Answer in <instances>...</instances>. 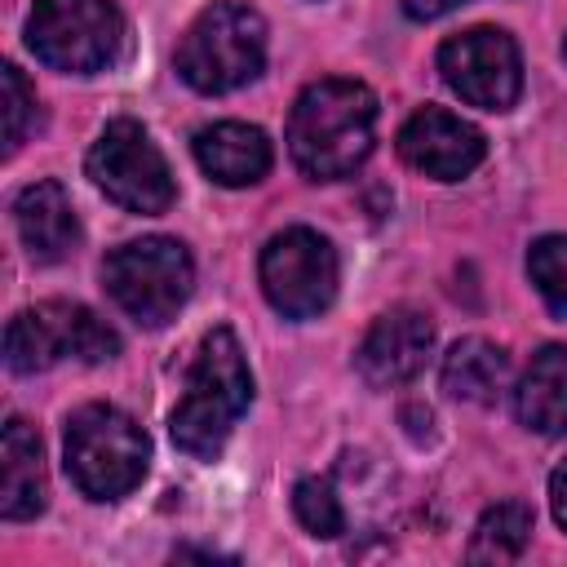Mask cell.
<instances>
[{
	"instance_id": "obj_1",
	"label": "cell",
	"mask_w": 567,
	"mask_h": 567,
	"mask_svg": "<svg viewBox=\"0 0 567 567\" xmlns=\"http://www.w3.org/2000/svg\"><path fill=\"white\" fill-rule=\"evenodd\" d=\"M377 142V93L363 80H315L288 111V155L310 182L350 177Z\"/></svg>"
},
{
	"instance_id": "obj_2",
	"label": "cell",
	"mask_w": 567,
	"mask_h": 567,
	"mask_svg": "<svg viewBox=\"0 0 567 567\" xmlns=\"http://www.w3.org/2000/svg\"><path fill=\"white\" fill-rule=\"evenodd\" d=\"M248 403H252V372H248V359L235 332L230 328L204 332L190 359V372H186V390L168 416L173 443L186 456L213 461L226 447L235 421L248 412Z\"/></svg>"
},
{
	"instance_id": "obj_3",
	"label": "cell",
	"mask_w": 567,
	"mask_h": 567,
	"mask_svg": "<svg viewBox=\"0 0 567 567\" xmlns=\"http://www.w3.org/2000/svg\"><path fill=\"white\" fill-rule=\"evenodd\" d=\"M62 456L71 483L89 501H120L142 483L151 461V439L115 403H84L66 416Z\"/></svg>"
},
{
	"instance_id": "obj_4",
	"label": "cell",
	"mask_w": 567,
	"mask_h": 567,
	"mask_svg": "<svg viewBox=\"0 0 567 567\" xmlns=\"http://www.w3.org/2000/svg\"><path fill=\"white\" fill-rule=\"evenodd\" d=\"M177 75L195 93H230L261 75L266 66V22L257 9L235 0H213L182 35Z\"/></svg>"
},
{
	"instance_id": "obj_5",
	"label": "cell",
	"mask_w": 567,
	"mask_h": 567,
	"mask_svg": "<svg viewBox=\"0 0 567 567\" xmlns=\"http://www.w3.org/2000/svg\"><path fill=\"white\" fill-rule=\"evenodd\" d=\"M102 284L128 319H137L142 328H164L195 288V261L186 244L168 235H146L120 244L102 261Z\"/></svg>"
},
{
	"instance_id": "obj_6",
	"label": "cell",
	"mask_w": 567,
	"mask_h": 567,
	"mask_svg": "<svg viewBox=\"0 0 567 567\" xmlns=\"http://www.w3.org/2000/svg\"><path fill=\"white\" fill-rule=\"evenodd\" d=\"M124 13L111 0H35L27 49L66 75H97L124 53Z\"/></svg>"
},
{
	"instance_id": "obj_7",
	"label": "cell",
	"mask_w": 567,
	"mask_h": 567,
	"mask_svg": "<svg viewBox=\"0 0 567 567\" xmlns=\"http://www.w3.org/2000/svg\"><path fill=\"white\" fill-rule=\"evenodd\" d=\"M115 354H120L115 328L80 301H40V306L13 315L4 328V363L18 377L44 372L62 359L102 363Z\"/></svg>"
},
{
	"instance_id": "obj_8",
	"label": "cell",
	"mask_w": 567,
	"mask_h": 567,
	"mask_svg": "<svg viewBox=\"0 0 567 567\" xmlns=\"http://www.w3.org/2000/svg\"><path fill=\"white\" fill-rule=\"evenodd\" d=\"M93 186L120 204L124 213H142V217H155V213H168L177 186H173V168L164 159V151L151 142V133L137 124V120H111L89 159H84Z\"/></svg>"
},
{
	"instance_id": "obj_9",
	"label": "cell",
	"mask_w": 567,
	"mask_h": 567,
	"mask_svg": "<svg viewBox=\"0 0 567 567\" xmlns=\"http://www.w3.org/2000/svg\"><path fill=\"white\" fill-rule=\"evenodd\" d=\"M257 275H261L266 301L284 319H315L332 306L341 266H337V248L319 230L288 226L261 248Z\"/></svg>"
},
{
	"instance_id": "obj_10",
	"label": "cell",
	"mask_w": 567,
	"mask_h": 567,
	"mask_svg": "<svg viewBox=\"0 0 567 567\" xmlns=\"http://www.w3.org/2000/svg\"><path fill=\"white\" fill-rule=\"evenodd\" d=\"M443 84L478 106V111H509L523 93V53L509 31L501 27H470L439 49Z\"/></svg>"
},
{
	"instance_id": "obj_11",
	"label": "cell",
	"mask_w": 567,
	"mask_h": 567,
	"mask_svg": "<svg viewBox=\"0 0 567 567\" xmlns=\"http://www.w3.org/2000/svg\"><path fill=\"white\" fill-rule=\"evenodd\" d=\"M399 155L408 168H416L434 182H461L483 164L487 137L470 120H461L443 106H421L399 128Z\"/></svg>"
},
{
	"instance_id": "obj_12",
	"label": "cell",
	"mask_w": 567,
	"mask_h": 567,
	"mask_svg": "<svg viewBox=\"0 0 567 567\" xmlns=\"http://www.w3.org/2000/svg\"><path fill=\"white\" fill-rule=\"evenodd\" d=\"M434 350V323L412 306H390L372 319L354 350V368L372 390H394L412 381Z\"/></svg>"
},
{
	"instance_id": "obj_13",
	"label": "cell",
	"mask_w": 567,
	"mask_h": 567,
	"mask_svg": "<svg viewBox=\"0 0 567 567\" xmlns=\"http://www.w3.org/2000/svg\"><path fill=\"white\" fill-rule=\"evenodd\" d=\"M13 226L22 235V248L31 252V261H62L75 244H80V217L71 208V195L62 190V182L44 177L18 190L13 199Z\"/></svg>"
},
{
	"instance_id": "obj_14",
	"label": "cell",
	"mask_w": 567,
	"mask_h": 567,
	"mask_svg": "<svg viewBox=\"0 0 567 567\" xmlns=\"http://www.w3.org/2000/svg\"><path fill=\"white\" fill-rule=\"evenodd\" d=\"M190 146H195V164L217 186H252L275 164L270 137L257 124H239V120H221V124L199 128Z\"/></svg>"
},
{
	"instance_id": "obj_15",
	"label": "cell",
	"mask_w": 567,
	"mask_h": 567,
	"mask_svg": "<svg viewBox=\"0 0 567 567\" xmlns=\"http://www.w3.org/2000/svg\"><path fill=\"white\" fill-rule=\"evenodd\" d=\"M44 501H49V483H44L40 434L22 416H9L0 434V514L9 523H22L35 518Z\"/></svg>"
},
{
	"instance_id": "obj_16",
	"label": "cell",
	"mask_w": 567,
	"mask_h": 567,
	"mask_svg": "<svg viewBox=\"0 0 567 567\" xmlns=\"http://www.w3.org/2000/svg\"><path fill=\"white\" fill-rule=\"evenodd\" d=\"M514 412L532 434H567V346H540L514 390Z\"/></svg>"
},
{
	"instance_id": "obj_17",
	"label": "cell",
	"mask_w": 567,
	"mask_h": 567,
	"mask_svg": "<svg viewBox=\"0 0 567 567\" xmlns=\"http://www.w3.org/2000/svg\"><path fill=\"white\" fill-rule=\"evenodd\" d=\"M509 377V359L496 341L487 337H461L447 354H443V390L452 399L465 403H496V394L505 390Z\"/></svg>"
},
{
	"instance_id": "obj_18",
	"label": "cell",
	"mask_w": 567,
	"mask_h": 567,
	"mask_svg": "<svg viewBox=\"0 0 567 567\" xmlns=\"http://www.w3.org/2000/svg\"><path fill=\"white\" fill-rule=\"evenodd\" d=\"M532 540V505L523 501H496L483 509L474 536H470V563H509L527 549Z\"/></svg>"
},
{
	"instance_id": "obj_19",
	"label": "cell",
	"mask_w": 567,
	"mask_h": 567,
	"mask_svg": "<svg viewBox=\"0 0 567 567\" xmlns=\"http://www.w3.org/2000/svg\"><path fill=\"white\" fill-rule=\"evenodd\" d=\"M292 514L319 540H332V536L346 532V509H341V501H337L328 478H301L292 487Z\"/></svg>"
},
{
	"instance_id": "obj_20",
	"label": "cell",
	"mask_w": 567,
	"mask_h": 567,
	"mask_svg": "<svg viewBox=\"0 0 567 567\" xmlns=\"http://www.w3.org/2000/svg\"><path fill=\"white\" fill-rule=\"evenodd\" d=\"M527 275L554 310H567V235H540L527 248Z\"/></svg>"
},
{
	"instance_id": "obj_21",
	"label": "cell",
	"mask_w": 567,
	"mask_h": 567,
	"mask_svg": "<svg viewBox=\"0 0 567 567\" xmlns=\"http://www.w3.org/2000/svg\"><path fill=\"white\" fill-rule=\"evenodd\" d=\"M0 84H4V151L13 155L22 146L31 120H35V93L27 89V80H22V71L13 62L0 66Z\"/></svg>"
},
{
	"instance_id": "obj_22",
	"label": "cell",
	"mask_w": 567,
	"mask_h": 567,
	"mask_svg": "<svg viewBox=\"0 0 567 567\" xmlns=\"http://www.w3.org/2000/svg\"><path fill=\"white\" fill-rule=\"evenodd\" d=\"M465 0H403V13L412 18V22H434V18H443V13H452V9H461Z\"/></svg>"
},
{
	"instance_id": "obj_23",
	"label": "cell",
	"mask_w": 567,
	"mask_h": 567,
	"mask_svg": "<svg viewBox=\"0 0 567 567\" xmlns=\"http://www.w3.org/2000/svg\"><path fill=\"white\" fill-rule=\"evenodd\" d=\"M549 509H554V518H558V527L567 532V461L549 474Z\"/></svg>"
},
{
	"instance_id": "obj_24",
	"label": "cell",
	"mask_w": 567,
	"mask_h": 567,
	"mask_svg": "<svg viewBox=\"0 0 567 567\" xmlns=\"http://www.w3.org/2000/svg\"><path fill=\"white\" fill-rule=\"evenodd\" d=\"M563 58H567V40H563Z\"/></svg>"
}]
</instances>
